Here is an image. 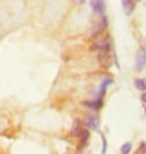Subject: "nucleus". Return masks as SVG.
<instances>
[{"label":"nucleus","mask_w":146,"mask_h":154,"mask_svg":"<svg viewBox=\"0 0 146 154\" xmlns=\"http://www.w3.org/2000/svg\"><path fill=\"white\" fill-rule=\"evenodd\" d=\"M112 49V41L108 36H102V38H96V41L91 46V51H97V52H110Z\"/></svg>","instance_id":"obj_1"},{"label":"nucleus","mask_w":146,"mask_h":154,"mask_svg":"<svg viewBox=\"0 0 146 154\" xmlns=\"http://www.w3.org/2000/svg\"><path fill=\"white\" fill-rule=\"evenodd\" d=\"M83 123H85V128L87 129H91V131H96V132L101 129V118L97 116L96 112L87 115L85 118H83Z\"/></svg>","instance_id":"obj_2"},{"label":"nucleus","mask_w":146,"mask_h":154,"mask_svg":"<svg viewBox=\"0 0 146 154\" xmlns=\"http://www.w3.org/2000/svg\"><path fill=\"white\" fill-rule=\"evenodd\" d=\"M107 25H108V20H107L105 16L96 17V22L93 24V29H91L93 36H99V35H101L104 30H107Z\"/></svg>","instance_id":"obj_3"},{"label":"nucleus","mask_w":146,"mask_h":154,"mask_svg":"<svg viewBox=\"0 0 146 154\" xmlns=\"http://www.w3.org/2000/svg\"><path fill=\"white\" fill-rule=\"evenodd\" d=\"M146 68V49H138L135 55V71L141 72Z\"/></svg>","instance_id":"obj_4"},{"label":"nucleus","mask_w":146,"mask_h":154,"mask_svg":"<svg viewBox=\"0 0 146 154\" xmlns=\"http://www.w3.org/2000/svg\"><path fill=\"white\" fill-rule=\"evenodd\" d=\"M90 5H91V10L97 16H104V13H105V0H90Z\"/></svg>","instance_id":"obj_5"},{"label":"nucleus","mask_w":146,"mask_h":154,"mask_svg":"<svg viewBox=\"0 0 146 154\" xmlns=\"http://www.w3.org/2000/svg\"><path fill=\"white\" fill-rule=\"evenodd\" d=\"M97 63L104 69L110 68V63H112V55H110V52H99L97 54Z\"/></svg>","instance_id":"obj_6"},{"label":"nucleus","mask_w":146,"mask_h":154,"mask_svg":"<svg viewBox=\"0 0 146 154\" xmlns=\"http://www.w3.org/2000/svg\"><path fill=\"white\" fill-rule=\"evenodd\" d=\"M102 104H104V99L97 97V99H94V101H87V102H83V106L96 112V110H99V109L102 107Z\"/></svg>","instance_id":"obj_7"},{"label":"nucleus","mask_w":146,"mask_h":154,"mask_svg":"<svg viewBox=\"0 0 146 154\" xmlns=\"http://www.w3.org/2000/svg\"><path fill=\"white\" fill-rule=\"evenodd\" d=\"M121 5H123V10L127 16H130L134 13V0H121Z\"/></svg>","instance_id":"obj_8"},{"label":"nucleus","mask_w":146,"mask_h":154,"mask_svg":"<svg viewBox=\"0 0 146 154\" xmlns=\"http://www.w3.org/2000/svg\"><path fill=\"white\" fill-rule=\"evenodd\" d=\"M135 88L140 90V91H146V79H135Z\"/></svg>","instance_id":"obj_9"},{"label":"nucleus","mask_w":146,"mask_h":154,"mask_svg":"<svg viewBox=\"0 0 146 154\" xmlns=\"http://www.w3.org/2000/svg\"><path fill=\"white\" fill-rule=\"evenodd\" d=\"M130 151H132V143L127 142L121 146V154H130Z\"/></svg>","instance_id":"obj_10"},{"label":"nucleus","mask_w":146,"mask_h":154,"mask_svg":"<svg viewBox=\"0 0 146 154\" xmlns=\"http://www.w3.org/2000/svg\"><path fill=\"white\" fill-rule=\"evenodd\" d=\"M134 154H146V142H141L140 145H138V148L135 149Z\"/></svg>","instance_id":"obj_11"},{"label":"nucleus","mask_w":146,"mask_h":154,"mask_svg":"<svg viewBox=\"0 0 146 154\" xmlns=\"http://www.w3.org/2000/svg\"><path fill=\"white\" fill-rule=\"evenodd\" d=\"M105 151H107V140L102 135V154H105Z\"/></svg>","instance_id":"obj_12"},{"label":"nucleus","mask_w":146,"mask_h":154,"mask_svg":"<svg viewBox=\"0 0 146 154\" xmlns=\"http://www.w3.org/2000/svg\"><path fill=\"white\" fill-rule=\"evenodd\" d=\"M140 99H141V102L146 106V91H144V93H141V97H140Z\"/></svg>","instance_id":"obj_13"},{"label":"nucleus","mask_w":146,"mask_h":154,"mask_svg":"<svg viewBox=\"0 0 146 154\" xmlns=\"http://www.w3.org/2000/svg\"><path fill=\"white\" fill-rule=\"evenodd\" d=\"M83 2H85V0H74V3H77V5H82Z\"/></svg>","instance_id":"obj_14"},{"label":"nucleus","mask_w":146,"mask_h":154,"mask_svg":"<svg viewBox=\"0 0 146 154\" xmlns=\"http://www.w3.org/2000/svg\"><path fill=\"white\" fill-rule=\"evenodd\" d=\"M144 113H146V106H144Z\"/></svg>","instance_id":"obj_15"},{"label":"nucleus","mask_w":146,"mask_h":154,"mask_svg":"<svg viewBox=\"0 0 146 154\" xmlns=\"http://www.w3.org/2000/svg\"><path fill=\"white\" fill-rule=\"evenodd\" d=\"M137 2H138V0H137Z\"/></svg>","instance_id":"obj_16"}]
</instances>
